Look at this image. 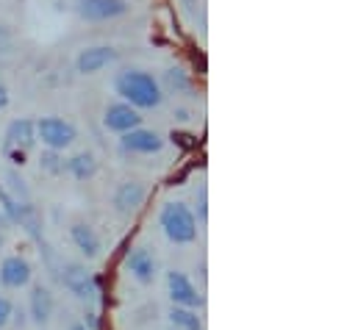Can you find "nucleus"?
Instances as JSON below:
<instances>
[{"label":"nucleus","instance_id":"nucleus-12","mask_svg":"<svg viewBox=\"0 0 358 330\" xmlns=\"http://www.w3.org/2000/svg\"><path fill=\"white\" fill-rule=\"evenodd\" d=\"M125 272L139 283H153L159 275V261L148 248H134L125 255Z\"/></svg>","mask_w":358,"mask_h":330},{"label":"nucleus","instance_id":"nucleus-17","mask_svg":"<svg viewBox=\"0 0 358 330\" xmlns=\"http://www.w3.org/2000/svg\"><path fill=\"white\" fill-rule=\"evenodd\" d=\"M64 172L73 175L76 180H90V178H94L97 175V159H94V153L81 150V153L64 159Z\"/></svg>","mask_w":358,"mask_h":330},{"label":"nucleus","instance_id":"nucleus-6","mask_svg":"<svg viewBox=\"0 0 358 330\" xmlns=\"http://www.w3.org/2000/svg\"><path fill=\"white\" fill-rule=\"evenodd\" d=\"M167 292H170V300H173V306H180V308H194V311H200L203 308V294H200V289L192 283V278L186 275V272H180V269H173V272H167Z\"/></svg>","mask_w":358,"mask_h":330},{"label":"nucleus","instance_id":"nucleus-8","mask_svg":"<svg viewBox=\"0 0 358 330\" xmlns=\"http://www.w3.org/2000/svg\"><path fill=\"white\" fill-rule=\"evenodd\" d=\"M76 11L87 22H108V20L125 17L131 11V3L128 0H78Z\"/></svg>","mask_w":358,"mask_h":330},{"label":"nucleus","instance_id":"nucleus-14","mask_svg":"<svg viewBox=\"0 0 358 330\" xmlns=\"http://www.w3.org/2000/svg\"><path fill=\"white\" fill-rule=\"evenodd\" d=\"M36 142V120L31 117H17L6 125V148L8 150H17V153H25L28 148H34Z\"/></svg>","mask_w":358,"mask_h":330},{"label":"nucleus","instance_id":"nucleus-24","mask_svg":"<svg viewBox=\"0 0 358 330\" xmlns=\"http://www.w3.org/2000/svg\"><path fill=\"white\" fill-rule=\"evenodd\" d=\"M178 3L183 6V8H186V11H192V8H194V6L200 3V0H178Z\"/></svg>","mask_w":358,"mask_h":330},{"label":"nucleus","instance_id":"nucleus-2","mask_svg":"<svg viewBox=\"0 0 358 330\" xmlns=\"http://www.w3.org/2000/svg\"><path fill=\"white\" fill-rule=\"evenodd\" d=\"M159 225H162L167 242H173V245H192V242H197V234H200V228H197L200 222H197L194 211L178 200L162 206Z\"/></svg>","mask_w":358,"mask_h":330},{"label":"nucleus","instance_id":"nucleus-13","mask_svg":"<svg viewBox=\"0 0 358 330\" xmlns=\"http://www.w3.org/2000/svg\"><path fill=\"white\" fill-rule=\"evenodd\" d=\"M31 275L34 269L22 255H6L0 261V286L6 289H25L31 283Z\"/></svg>","mask_w":358,"mask_h":330},{"label":"nucleus","instance_id":"nucleus-25","mask_svg":"<svg viewBox=\"0 0 358 330\" xmlns=\"http://www.w3.org/2000/svg\"><path fill=\"white\" fill-rule=\"evenodd\" d=\"M8 228H11V222H8V220L3 217V211H0V234H3V231H8Z\"/></svg>","mask_w":358,"mask_h":330},{"label":"nucleus","instance_id":"nucleus-7","mask_svg":"<svg viewBox=\"0 0 358 330\" xmlns=\"http://www.w3.org/2000/svg\"><path fill=\"white\" fill-rule=\"evenodd\" d=\"M120 148L131 156H156L164 150V136L150 128H134L120 136Z\"/></svg>","mask_w":358,"mask_h":330},{"label":"nucleus","instance_id":"nucleus-20","mask_svg":"<svg viewBox=\"0 0 358 330\" xmlns=\"http://www.w3.org/2000/svg\"><path fill=\"white\" fill-rule=\"evenodd\" d=\"M39 166H42L48 175H62V172H64V159H62L59 153L48 150V153H42V159H39Z\"/></svg>","mask_w":358,"mask_h":330},{"label":"nucleus","instance_id":"nucleus-26","mask_svg":"<svg viewBox=\"0 0 358 330\" xmlns=\"http://www.w3.org/2000/svg\"><path fill=\"white\" fill-rule=\"evenodd\" d=\"M70 330H87V328H84V322H76V325H73Z\"/></svg>","mask_w":358,"mask_h":330},{"label":"nucleus","instance_id":"nucleus-11","mask_svg":"<svg viewBox=\"0 0 358 330\" xmlns=\"http://www.w3.org/2000/svg\"><path fill=\"white\" fill-rule=\"evenodd\" d=\"M103 125H106L108 131H114V134L122 136V134H128V131H134V128H142V114H139L134 106L117 100V103L106 106V111H103Z\"/></svg>","mask_w":358,"mask_h":330},{"label":"nucleus","instance_id":"nucleus-22","mask_svg":"<svg viewBox=\"0 0 358 330\" xmlns=\"http://www.w3.org/2000/svg\"><path fill=\"white\" fill-rule=\"evenodd\" d=\"M197 222H206L208 217V194H206V186H200V197H197Z\"/></svg>","mask_w":358,"mask_h":330},{"label":"nucleus","instance_id":"nucleus-1","mask_svg":"<svg viewBox=\"0 0 358 330\" xmlns=\"http://www.w3.org/2000/svg\"><path fill=\"white\" fill-rule=\"evenodd\" d=\"M114 92L120 94L122 103L134 106L136 111H148V108H159L164 103V86L162 81L139 67H128L120 70L114 76Z\"/></svg>","mask_w":358,"mask_h":330},{"label":"nucleus","instance_id":"nucleus-3","mask_svg":"<svg viewBox=\"0 0 358 330\" xmlns=\"http://www.w3.org/2000/svg\"><path fill=\"white\" fill-rule=\"evenodd\" d=\"M36 139H39L48 150H53V153H64V150L73 148V142L78 139V128H76L70 120L50 114V117L36 120Z\"/></svg>","mask_w":358,"mask_h":330},{"label":"nucleus","instance_id":"nucleus-5","mask_svg":"<svg viewBox=\"0 0 358 330\" xmlns=\"http://www.w3.org/2000/svg\"><path fill=\"white\" fill-rule=\"evenodd\" d=\"M62 283L70 294H76L78 300H87L94 303L97 294H100V286H97V278L92 275L84 264H64L62 269Z\"/></svg>","mask_w":358,"mask_h":330},{"label":"nucleus","instance_id":"nucleus-28","mask_svg":"<svg viewBox=\"0 0 358 330\" xmlns=\"http://www.w3.org/2000/svg\"><path fill=\"white\" fill-rule=\"evenodd\" d=\"M3 242H6V236H3V234H0V248H3Z\"/></svg>","mask_w":358,"mask_h":330},{"label":"nucleus","instance_id":"nucleus-16","mask_svg":"<svg viewBox=\"0 0 358 330\" xmlns=\"http://www.w3.org/2000/svg\"><path fill=\"white\" fill-rule=\"evenodd\" d=\"M70 239H73V245L78 248L81 255H87V258H97L100 255L103 242H100L97 231L92 228L90 222H73L70 225Z\"/></svg>","mask_w":358,"mask_h":330},{"label":"nucleus","instance_id":"nucleus-15","mask_svg":"<svg viewBox=\"0 0 358 330\" xmlns=\"http://www.w3.org/2000/svg\"><path fill=\"white\" fill-rule=\"evenodd\" d=\"M53 308H56V300L50 294L48 286H34L31 294H28V314L36 325H45L50 317H53Z\"/></svg>","mask_w":358,"mask_h":330},{"label":"nucleus","instance_id":"nucleus-19","mask_svg":"<svg viewBox=\"0 0 358 330\" xmlns=\"http://www.w3.org/2000/svg\"><path fill=\"white\" fill-rule=\"evenodd\" d=\"M164 83H167V89H170V92H176V94H189V92H192V86H194L192 76H189V73H183L180 67H170V70L164 73Z\"/></svg>","mask_w":358,"mask_h":330},{"label":"nucleus","instance_id":"nucleus-9","mask_svg":"<svg viewBox=\"0 0 358 330\" xmlns=\"http://www.w3.org/2000/svg\"><path fill=\"white\" fill-rule=\"evenodd\" d=\"M117 48H111V45H90V48H84L78 56H76V70L81 73V76H97V73H103L106 67H111L114 62H117Z\"/></svg>","mask_w":358,"mask_h":330},{"label":"nucleus","instance_id":"nucleus-27","mask_svg":"<svg viewBox=\"0 0 358 330\" xmlns=\"http://www.w3.org/2000/svg\"><path fill=\"white\" fill-rule=\"evenodd\" d=\"M0 36H6V28H3V25H0Z\"/></svg>","mask_w":358,"mask_h":330},{"label":"nucleus","instance_id":"nucleus-10","mask_svg":"<svg viewBox=\"0 0 358 330\" xmlns=\"http://www.w3.org/2000/svg\"><path fill=\"white\" fill-rule=\"evenodd\" d=\"M145 200H148V186L139 180H122L111 194L114 211L122 217H131L134 211H139L145 206Z\"/></svg>","mask_w":358,"mask_h":330},{"label":"nucleus","instance_id":"nucleus-4","mask_svg":"<svg viewBox=\"0 0 358 330\" xmlns=\"http://www.w3.org/2000/svg\"><path fill=\"white\" fill-rule=\"evenodd\" d=\"M0 211L11 225H20L31 236H39V217H36L34 206L25 203V200H17L14 194H8V189L3 183H0Z\"/></svg>","mask_w":358,"mask_h":330},{"label":"nucleus","instance_id":"nucleus-23","mask_svg":"<svg viewBox=\"0 0 358 330\" xmlns=\"http://www.w3.org/2000/svg\"><path fill=\"white\" fill-rule=\"evenodd\" d=\"M6 106H8V89H6L3 83H0V111H3Z\"/></svg>","mask_w":358,"mask_h":330},{"label":"nucleus","instance_id":"nucleus-18","mask_svg":"<svg viewBox=\"0 0 358 330\" xmlns=\"http://www.w3.org/2000/svg\"><path fill=\"white\" fill-rule=\"evenodd\" d=\"M170 317V325L173 330H203V320L194 308H180V306H173V311L167 314Z\"/></svg>","mask_w":358,"mask_h":330},{"label":"nucleus","instance_id":"nucleus-21","mask_svg":"<svg viewBox=\"0 0 358 330\" xmlns=\"http://www.w3.org/2000/svg\"><path fill=\"white\" fill-rule=\"evenodd\" d=\"M11 317H14V303H11L8 297H3V294H0V330L8 328Z\"/></svg>","mask_w":358,"mask_h":330}]
</instances>
